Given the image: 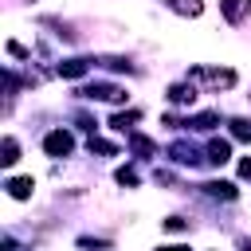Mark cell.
<instances>
[{
    "label": "cell",
    "mask_w": 251,
    "mask_h": 251,
    "mask_svg": "<svg viewBox=\"0 0 251 251\" xmlns=\"http://www.w3.org/2000/svg\"><path fill=\"white\" fill-rule=\"evenodd\" d=\"M188 82H200L208 90H227L235 82V71H208V67H192L188 71Z\"/></svg>",
    "instance_id": "6da1fadb"
},
{
    "label": "cell",
    "mask_w": 251,
    "mask_h": 251,
    "mask_svg": "<svg viewBox=\"0 0 251 251\" xmlns=\"http://www.w3.org/2000/svg\"><path fill=\"white\" fill-rule=\"evenodd\" d=\"M78 94H82V98H98V102H122V98H126V90L114 86V82H90V86H82Z\"/></svg>",
    "instance_id": "7a4b0ae2"
},
{
    "label": "cell",
    "mask_w": 251,
    "mask_h": 251,
    "mask_svg": "<svg viewBox=\"0 0 251 251\" xmlns=\"http://www.w3.org/2000/svg\"><path fill=\"white\" fill-rule=\"evenodd\" d=\"M43 149H47V157H67V153L75 149V137H71L67 129H55V133L43 137Z\"/></svg>",
    "instance_id": "3957f363"
},
{
    "label": "cell",
    "mask_w": 251,
    "mask_h": 251,
    "mask_svg": "<svg viewBox=\"0 0 251 251\" xmlns=\"http://www.w3.org/2000/svg\"><path fill=\"white\" fill-rule=\"evenodd\" d=\"M220 8H224V16H227V24H239V20L251 12V0H220Z\"/></svg>",
    "instance_id": "277c9868"
},
{
    "label": "cell",
    "mask_w": 251,
    "mask_h": 251,
    "mask_svg": "<svg viewBox=\"0 0 251 251\" xmlns=\"http://www.w3.org/2000/svg\"><path fill=\"white\" fill-rule=\"evenodd\" d=\"M90 63H94V59H67V63H59L55 71H59L63 78H78V75H86V71H90Z\"/></svg>",
    "instance_id": "5b68a950"
},
{
    "label": "cell",
    "mask_w": 251,
    "mask_h": 251,
    "mask_svg": "<svg viewBox=\"0 0 251 251\" xmlns=\"http://www.w3.org/2000/svg\"><path fill=\"white\" fill-rule=\"evenodd\" d=\"M208 161H212V165H224V161H231V145H227L224 137H212V141H208Z\"/></svg>",
    "instance_id": "8992f818"
},
{
    "label": "cell",
    "mask_w": 251,
    "mask_h": 251,
    "mask_svg": "<svg viewBox=\"0 0 251 251\" xmlns=\"http://www.w3.org/2000/svg\"><path fill=\"white\" fill-rule=\"evenodd\" d=\"M4 188H8V196H12V200H27L35 184H31V176H12V180H8Z\"/></svg>",
    "instance_id": "52a82bcc"
},
{
    "label": "cell",
    "mask_w": 251,
    "mask_h": 251,
    "mask_svg": "<svg viewBox=\"0 0 251 251\" xmlns=\"http://www.w3.org/2000/svg\"><path fill=\"white\" fill-rule=\"evenodd\" d=\"M169 12H176V16H200L204 12V4L200 0H161Z\"/></svg>",
    "instance_id": "ba28073f"
},
{
    "label": "cell",
    "mask_w": 251,
    "mask_h": 251,
    "mask_svg": "<svg viewBox=\"0 0 251 251\" xmlns=\"http://www.w3.org/2000/svg\"><path fill=\"white\" fill-rule=\"evenodd\" d=\"M204 192H208V196H220V200H235V184H231V180H208Z\"/></svg>",
    "instance_id": "9c48e42d"
},
{
    "label": "cell",
    "mask_w": 251,
    "mask_h": 251,
    "mask_svg": "<svg viewBox=\"0 0 251 251\" xmlns=\"http://www.w3.org/2000/svg\"><path fill=\"white\" fill-rule=\"evenodd\" d=\"M16 161H20V145H16V137H4V157H0V165L12 169Z\"/></svg>",
    "instance_id": "30bf717a"
},
{
    "label": "cell",
    "mask_w": 251,
    "mask_h": 251,
    "mask_svg": "<svg viewBox=\"0 0 251 251\" xmlns=\"http://www.w3.org/2000/svg\"><path fill=\"white\" fill-rule=\"evenodd\" d=\"M169 98H173V102H192V98H196V94H192V82H188V86H169Z\"/></svg>",
    "instance_id": "8fae6325"
},
{
    "label": "cell",
    "mask_w": 251,
    "mask_h": 251,
    "mask_svg": "<svg viewBox=\"0 0 251 251\" xmlns=\"http://www.w3.org/2000/svg\"><path fill=\"white\" fill-rule=\"evenodd\" d=\"M231 137H239V141H247V137H251V122H243V118H235V122H231Z\"/></svg>",
    "instance_id": "7c38bea8"
},
{
    "label": "cell",
    "mask_w": 251,
    "mask_h": 251,
    "mask_svg": "<svg viewBox=\"0 0 251 251\" xmlns=\"http://www.w3.org/2000/svg\"><path fill=\"white\" fill-rule=\"evenodd\" d=\"M129 122H137V110H129V114H114V118H110V126H114V129H126Z\"/></svg>",
    "instance_id": "4fadbf2b"
},
{
    "label": "cell",
    "mask_w": 251,
    "mask_h": 251,
    "mask_svg": "<svg viewBox=\"0 0 251 251\" xmlns=\"http://www.w3.org/2000/svg\"><path fill=\"white\" fill-rule=\"evenodd\" d=\"M118 184H129V188H133V184H137V173H133V169H118Z\"/></svg>",
    "instance_id": "5bb4252c"
},
{
    "label": "cell",
    "mask_w": 251,
    "mask_h": 251,
    "mask_svg": "<svg viewBox=\"0 0 251 251\" xmlns=\"http://www.w3.org/2000/svg\"><path fill=\"white\" fill-rule=\"evenodd\" d=\"M165 227H169V231H184V220H180V216H169Z\"/></svg>",
    "instance_id": "9a60e30c"
},
{
    "label": "cell",
    "mask_w": 251,
    "mask_h": 251,
    "mask_svg": "<svg viewBox=\"0 0 251 251\" xmlns=\"http://www.w3.org/2000/svg\"><path fill=\"white\" fill-rule=\"evenodd\" d=\"M239 176H247V180H251V161H239Z\"/></svg>",
    "instance_id": "2e32d148"
},
{
    "label": "cell",
    "mask_w": 251,
    "mask_h": 251,
    "mask_svg": "<svg viewBox=\"0 0 251 251\" xmlns=\"http://www.w3.org/2000/svg\"><path fill=\"white\" fill-rule=\"evenodd\" d=\"M157 251H188L184 243H169V247H157Z\"/></svg>",
    "instance_id": "e0dca14e"
}]
</instances>
